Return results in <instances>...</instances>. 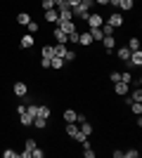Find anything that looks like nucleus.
<instances>
[{
    "instance_id": "7c9ffc66",
    "label": "nucleus",
    "mask_w": 142,
    "mask_h": 158,
    "mask_svg": "<svg viewBox=\"0 0 142 158\" xmlns=\"http://www.w3.org/2000/svg\"><path fill=\"white\" fill-rule=\"evenodd\" d=\"M76 59H78V52H76V50H69L67 57H64V61H76Z\"/></svg>"
},
{
    "instance_id": "412c9836",
    "label": "nucleus",
    "mask_w": 142,
    "mask_h": 158,
    "mask_svg": "<svg viewBox=\"0 0 142 158\" xmlns=\"http://www.w3.org/2000/svg\"><path fill=\"white\" fill-rule=\"evenodd\" d=\"M67 52H69L67 45H62V43H57V45H54V57H62V59H64V57H67Z\"/></svg>"
},
{
    "instance_id": "473e14b6",
    "label": "nucleus",
    "mask_w": 142,
    "mask_h": 158,
    "mask_svg": "<svg viewBox=\"0 0 142 158\" xmlns=\"http://www.w3.org/2000/svg\"><path fill=\"white\" fill-rule=\"evenodd\" d=\"M50 59H52V57H41V61H38V64H41L43 71H45V69H50Z\"/></svg>"
},
{
    "instance_id": "2f4dec72",
    "label": "nucleus",
    "mask_w": 142,
    "mask_h": 158,
    "mask_svg": "<svg viewBox=\"0 0 142 158\" xmlns=\"http://www.w3.org/2000/svg\"><path fill=\"white\" fill-rule=\"evenodd\" d=\"M54 0H41V10H52Z\"/></svg>"
},
{
    "instance_id": "9b49d317",
    "label": "nucleus",
    "mask_w": 142,
    "mask_h": 158,
    "mask_svg": "<svg viewBox=\"0 0 142 158\" xmlns=\"http://www.w3.org/2000/svg\"><path fill=\"white\" fill-rule=\"evenodd\" d=\"M52 35H54V40H57V43H62V45H67V43H69V35L62 31L59 26H54V28H52Z\"/></svg>"
},
{
    "instance_id": "393cba45",
    "label": "nucleus",
    "mask_w": 142,
    "mask_h": 158,
    "mask_svg": "<svg viewBox=\"0 0 142 158\" xmlns=\"http://www.w3.org/2000/svg\"><path fill=\"white\" fill-rule=\"evenodd\" d=\"M36 146H38V142H36L33 137H28V139H24V149H26V151H33Z\"/></svg>"
},
{
    "instance_id": "a19ab883",
    "label": "nucleus",
    "mask_w": 142,
    "mask_h": 158,
    "mask_svg": "<svg viewBox=\"0 0 142 158\" xmlns=\"http://www.w3.org/2000/svg\"><path fill=\"white\" fill-rule=\"evenodd\" d=\"M69 7H76V5H81V0H67Z\"/></svg>"
},
{
    "instance_id": "ddd939ff",
    "label": "nucleus",
    "mask_w": 142,
    "mask_h": 158,
    "mask_svg": "<svg viewBox=\"0 0 142 158\" xmlns=\"http://www.w3.org/2000/svg\"><path fill=\"white\" fill-rule=\"evenodd\" d=\"M135 10V0H118V12H133Z\"/></svg>"
},
{
    "instance_id": "c9c22d12",
    "label": "nucleus",
    "mask_w": 142,
    "mask_h": 158,
    "mask_svg": "<svg viewBox=\"0 0 142 158\" xmlns=\"http://www.w3.org/2000/svg\"><path fill=\"white\" fill-rule=\"evenodd\" d=\"M31 156H33V158H43V156H45V151H43L41 146H36L33 151H31Z\"/></svg>"
},
{
    "instance_id": "6ab92c4d",
    "label": "nucleus",
    "mask_w": 142,
    "mask_h": 158,
    "mask_svg": "<svg viewBox=\"0 0 142 158\" xmlns=\"http://www.w3.org/2000/svg\"><path fill=\"white\" fill-rule=\"evenodd\" d=\"M31 19H33V17H31L28 12H19V14H17V24H19V26H26Z\"/></svg>"
},
{
    "instance_id": "f257e3e1",
    "label": "nucleus",
    "mask_w": 142,
    "mask_h": 158,
    "mask_svg": "<svg viewBox=\"0 0 142 158\" xmlns=\"http://www.w3.org/2000/svg\"><path fill=\"white\" fill-rule=\"evenodd\" d=\"M104 21H107L109 26H114L116 31H118V28H123V24H126V19H123V12H111L109 14V17H104Z\"/></svg>"
},
{
    "instance_id": "423d86ee",
    "label": "nucleus",
    "mask_w": 142,
    "mask_h": 158,
    "mask_svg": "<svg viewBox=\"0 0 142 158\" xmlns=\"http://www.w3.org/2000/svg\"><path fill=\"white\" fill-rule=\"evenodd\" d=\"M114 57H116L118 61H123V64H128V59H130V50H128L126 45H121L118 50H116V54H114Z\"/></svg>"
},
{
    "instance_id": "58836bf2",
    "label": "nucleus",
    "mask_w": 142,
    "mask_h": 158,
    "mask_svg": "<svg viewBox=\"0 0 142 158\" xmlns=\"http://www.w3.org/2000/svg\"><path fill=\"white\" fill-rule=\"evenodd\" d=\"M111 156H114V158H123V151H121V149H114V151H111Z\"/></svg>"
},
{
    "instance_id": "2eb2a0df",
    "label": "nucleus",
    "mask_w": 142,
    "mask_h": 158,
    "mask_svg": "<svg viewBox=\"0 0 142 158\" xmlns=\"http://www.w3.org/2000/svg\"><path fill=\"white\" fill-rule=\"evenodd\" d=\"M64 66H67V61L62 59V57H52V59H50V69H52V71H62Z\"/></svg>"
},
{
    "instance_id": "6e6552de",
    "label": "nucleus",
    "mask_w": 142,
    "mask_h": 158,
    "mask_svg": "<svg viewBox=\"0 0 142 158\" xmlns=\"http://www.w3.org/2000/svg\"><path fill=\"white\" fill-rule=\"evenodd\" d=\"M95 40L90 38V33H88V28L85 31H78V45H83V47H90Z\"/></svg>"
},
{
    "instance_id": "9d476101",
    "label": "nucleus",
    "mask_w": 142,
    "mask_h": 158,
    "mask_svg": "<svg viewBox=\"0 0 142 158\" xmlns=\"http://www.w3.org/2000/svg\"><path fill=\"white\" fill-rule=\"evenodd\" d=\"M19 123L24 127H28V125H33V116L26 111V106H24V111H19Z\"/></svg>"
},
{
    "instance_id": "cd10ccee",
    "label": "nucleus",
    "mask_w": 142,
    "mask_h": 158,
    "mask_svg": "<svg viewBox=\"0 0 142 158\" xmlns=\"http://www.w3.org/2000/svg\"><path fill=\"white\" fill-rule=\"evenodd\" d=\"M54 10H57V12H62V10H69V2H67V0H54Z\"/></svg>"
},
{
    "instance_id": "7ed1b4c3",
    "label": "nucleus",
    "mask_w": 142,
    "mask_h": 158,
    "mask_svg": "<svg viewBox=\"0 0 142 158\" xmlns=\"http://www.w3.org/2000/svg\"><path fill=\"white\" fill-rule=\"evenodd\" d=\"M102 24H104V17H102L100 12H95V10L88 14V19H85V26L88 28H100Z\"/></svg>"
},
{
    "instance_id": "1a4fd4ad",
    "label": "nucleus",
    "mask_w": 142,
    "mask_h": 158,
    "mask_svg": "<svg viewBox=\"0 0 142 158\" xmlns=\"http://www.w3.org/2000/svg\"><path fill=\"white\" fill-rule=\"evenodd\" d=\"M130 92V85L128 83H123V80H118V83H114V94H118V97H123V94Z\"/></svg>"
},
{
    "instance_id": "f8f14e48",
    "label": "nucleus",
    "mask_w": 142,
    "mask_h": 158,
    "mask_svg": "<svg viewBox=\"0 0 142 158\" xmlns=\"http://www.w3.org/2000/svg\"><path fill=\"white\" fill-rule=\"evenodd\" d=\"M128 66H142V50H135V52H130V59H128Z\"/></svg>"
},
{
    "instance_id": "20e7f679",
    "label": "nucleus",
    "mask_w": 142,
    "mask_h": 158,
    "mask_svg": "<svg viewBox=\"0 0 142 158\" xmlns=\"http://www.w3.org/2000/svg\"><path fill=\"white\" fill-rule=\"evenodd\" d=\"M36 45V35H31V33H24L19 38V47L21 50H31V47Z\"/></svg>"
},
{
    "instance_id": "e433bc0d",
    "label": "nucleus",
    "mask_w": 142,
    "mask_h": 158,
    "mask_svg": "<svg viewBox=\"0 0 142 158\" xmlns=\"http://www.w3.org/2000/svg\"><path fill=\"white\" fill-rule=\"evenodd\" d=\"M69 43H71V45H78V31L69 33Z\"/></svg>"
},
{
    "instance_id": "a211bd4d",
    "label": "nucleus",
    "mask_w": 142,
    "mask_h": 158,
    "mask_svg": "<svg viewBox=\"0 0 142 158\" xmlns=\"http://www.w3.org/2000/svg\"><path fill=\"white\" fill-rule=\"evenodd\" d=\"M33 127H36V130H47V118H41V116H36V118H33Z\"/></svg>"
},
{
    "instance_id": "dca6fc26",
    "label": "nucleus",
    "mask_w": 142,
    "mask_h": 158,
    "mask_svg": "<svg viewBox=\"0 0 142 158\" xmlns=\"http://www.w3.org/2000/svg\"><path fill=\"white\" fill-rule=\"evenodd\" d=\"M38 116L50 120V116H52V109H50V104H38Z\"/></svg>"
},
{
    "instance_id": "b1692460",
    "label": "nucleus",
    "mask_w": 142,
    "mask_h": 158,
    "mask_svg": "<svg viewBox=\"0 0 142 158\" xmlns=\"http://www.w3.org/2000/svg\"><path fill=\"white\" fill-rule=\"evenodd\" d=\"M41 57H54V45H43Z\"/></svg>"
},
{
    "instance_id": "aec40b11",
    "label": "nucleus",
    "mask_w": 142,
    "mask_h": 158,
    "mask_svg": "<svg viewBox=\"0 0 142 158\" xmlns=\"http://www.w3.org/2000/svg\"><path fill=\"white\" fill-rule=\"evenodd\" d=\"M81 132H83V135H85V137H90V135H93V132H95L93 123H90V120H83V123H81Z\"/></svg>"
},
{
    "instance_id": "c85d7f7f",
    "label": "nucleus",
    "mask_w": 142,
    "mask_h": 158,
    "mask_svg": "<svg viewBox=\"0 0 142 158\" xmlns=\"http://www.w3.org/2000/svg\"><path fill=\"white\" fill-rule=\"evenodd\" d=\"M26 111H28V113H31V116H33V118H36V116H38V104H36V102H31V104H26Z\"/></svg>"
},
{
    "instance_id": "4be33fe9",
    "label": "nucleus",
    "mask_w": 142,
    "mask_h": 158,
    "mask_svg": "<svg viewBox=\"0 0 142 158\" xmlns=\"http://www.w3.org/2000/svg\"><path fill=\"white\" fill-rule=\"evenodd\" d=\"M88 33H90V38H93L95 43H100V40L104 38V33H102V28H88Z\"/></svg>"
},
{
    "instance_id": "bb28decb",
    "label": "nucleus",
    "mask_w": 142,
    "mask_h": 158,
    "mask_svg": "<svg viewBox=\"0 0 142 158\" xmlns=\"http://www.w3.org/2000/svg\"><path fill=\"white\" fill-rule=\"evenodd\" d=\"M123 156H126V158H140V151L133 146V149H126V151H123Z\"/></svg>"
},
{
    "instance_id": "f3484780",
    "label": "nucleus",
    "mask_w": 142,
    "mask_h": 158,
    "mask_svg": "<svg viewBox=\"0 0 142 158\" xmlns=\"http://www.w3.org/2000/svg\"><path fill=\"white\" fill-rule=\"evenodd\" d=\"M126 47H128L130 52L140 50V38H137V35H130V38H128V43H126Z\"/></svg>"
},
{
    "instance_id": "39448f33",
    "label": "nucleus",
    "mask_w": 142,
    "mask_h": 158,
    "mask_svg": "<svg viewBox=\"0 0 142 158\" xmlns=\"http://www.w3.org/2000/svg\"><path fill=\"white\" fill-rule=\"evenodd\" d=\"M57 26L67 33V35H69V33H74V31H78V24H76L74 19H69V21H57Z\"/></svg>"
},
{
    "instance_id": "c756f323",
    "label": "nucleus",
    "mask_w": 142,
    "mask_h": 158,
    "mask_svg": "<svg viewBox=\"0 0 142 158\" xmlns=\"http://www.w3.org/2000/svg\"><path fill=\"white\" fill-rule=\"evenodd\" d=\"M2 158H19V151H14V149H5V151H2Z\"/></svg>"
},
{
    "instance_id": "a878e982",
    "label": "nucleus",
    "mask_w": 142,
    "mask_h": 158,
    "mask_svg": "<svg viewBox=\"0 0 142 158\" xmlns=\"http://www.w3.org/2000/svg\"><path fill=\"white\" fill-rule=\"evenodd\" d=\"M100 28H102V33H104V35H116V28H114V26H109L107 21H104Z\"/></svg>"
},
{
    "instance_id": "72a5a7b5",
    "label": "nucleus",
    "mask_w": 142,
    "mask_h": 158,
    "mask_svg": "<svg viewBox=\"0 0 142 158\" xmlns=\"http://www.w3.org/2000/svg\"><path fill=\"white\" fill-rule=\"evenodd\" d=\"M121 80L130 85V80H133V73H130V71H121Z\"/></svg>"
},
{
    "instance_id": "4c0bfd02",
    "label": "nucleus",
    "mask_w": 142,
    "mask_h": 158,
    "mask_svg": "<svg viewBox=\"0 0 142 158\" xmlns=\"http://www.w3.org/2000/svg\"><path fill=\"white\" fill-rule=\"evenodd\" d=\"M109 0H95V7H107Z\"/></svg>"
},
{
    "instance_id": "ea45409f",
    "label": "nucleus",
    "mask_w": 142,
    "mask_h": 158,
    "mask_svg": "<svg viewBox=\"0 0 142 158\" xmlns=\"http://www.w3.org/2000/svg\"><path fill=\"white\" fill-rule=\"evenodd\" d=\"M19 158H31V151H26V149H24V151H19Z\"/></svg>"
},
{
    "instance_id": "4468645a",
    "label": "nucleus",
    "mask_w": 142,
    "mask_h": 158,
    "mask_svg": "<svg viewBox=\"0 0 142 158\" xmlns=\"http://www.w3.org/2000/svg\"><path fill=\"white\" fill-rule=\"evenodd\" d=\"M76 116H78V111H76V109H64V113H62L64 123H76Z\"/></svg>"
},
{
    "instance_id": "5701e85b",
    "label": "nucleus",
    "mask_w": 142,
    "mask_h": 158,
    "mask_svg": "<svg viewBox=\"0 0 142 158\" xmlns=\"http://www.w3.org/2000/svg\"><path fill=\"white\" fill-rule=\"evenodd\" d=\"M26 28H28V33H31V35H36V33L41 31V24H38V21H33V19H31V21H28V24H26Z\"/></svg>"
},
{
    "instance_id": "f704fd0d",
    "label": "nucleus",
    "mask_w": 142,
    "mask_h": 158,
    "mask_svg": "<svg viewBox=\"0 0 142 158\" xmlns=\"http://www.w3.org/2000/svg\"><path fill=\"white\" fill-rule=\"evenodd\" d=\"M109 80H111V83H118V80H121V71H111L109 73Z\"/></svg>"
},
{
    "instance_id": "0eeeda50",
    "label": "nucleus",
    "mask_w": 142,
    "mask_h": 158,
    "mask_svg": "<svg viewBox=\"0 0 142 158\" xmlns=\"http://www.w3.org/2000/svg\"><path fill=\"white\" fill-rule=\"evenodd\" d=\"M57 17H59V12L57 10H43V21H47V24H57Z\"/></svg>"
},
{
    "instance_id": "f03ea898",
    "label": "nucleus",
    "mask_w": 142,
    "mask_h": 158,
    "mask_svg": "<svg viewBox=\"0 0 142 158\" xmlns=\"http://www.w3.org/2000/svg\"><path fill=\"white\" fill-rule=\"evenodd\" d=\"M12 94H14V97H19V99H24L28 94V83H24V80H14V83H12Z\"/></svg>"
}]
</instances>
